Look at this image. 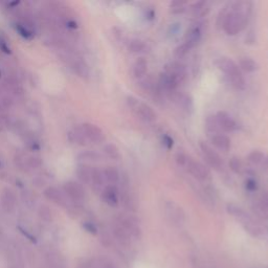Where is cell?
<instances>
[{"label": "cell", "instance_id": "6da1fadb", "mask_svg": "<svg viewBox=\"0 0 268 268\" xmlns=\"http://www.w3.org/2000/svg\"><path fill=\"white\" fill-rule=\"evenodd\" d=\"M249 2H237L225 7L219 15L218 22L228 36H235L244 30L251 14Z\"/></svg>", "mask_w": 268, "mask_h": 268}, {"label": "cell", "instance_id": "7a4b0ae2", "mask_svg": "<svg viewBox=\"0 0 268 268\" xmlns=\"http://www.w3.org/2000/svg\"><path fill=\"white\" fill-rule=\"evenodd\" d=\"M226 211L229 215L237 219L242 224L243 228H244L250 236L254 238H261L264 236L263 228L253 220L252 217L246 211L240 208V206L234 203H228L226 205Z\"/></svg>", "mask_w": 268, "mask_h": 268}, {"label": "cell", "instance_id": "3957f363", "mask_svg": "<svg viewBox=\"0 0 268 268\" xmlns=\"http://www.w3.org/2000/svg\"><path fill=\"white\" fill-rule=\"evenodd\" d=\"M216 65L227 77L230 84L233 85L236 89L243 90L245 88V79L242 75V71L239 65L235 61L227 57H221L216 61Z\"/></svg>", "mask_w": 268, "mask_h": 268}, {"label": "cell", "instance_id": "277c9868", "mask_svg": "<svg viewBox=\"0 0 268 268\" xmlns=\"http://www.w3.org/2000/svg\"><path fill=\"white\" fill-rule=\"evenodd\" d=\"M127 105L131 110L136 113V115L141 120L145 121V123H154L157 118V114L153 110V108L150 107L148 104L141 102L137 97L128 96Z\"/></svg>", "mask_w": 268, "mask_h": 268}, {"label": "cell", "instance_id": "5b68a950", "mask_svg": "<svg viewBox=\"0 0 268 268\" xmlns=\"http://www.w3.org/2000/svg\"><path fill=\"white\" fill-rule=\"evenodd\" d=\"M182 169L187 170V172L189 174H191L194 178H196L199 181L208 182L212 179V174L210 172V170L200 162L194 160V158L191 157L190 155L187 156L185 165L182 167Z\"/></svg>", "mask_w": 268, "mask_h": 268}, {"label": "cell", "instance_id": "8992f818", "mask_svg": "<svg viewBox=\"0 0 268 268\" xmlns=\"http://www.w3.org/2000/svg\"><path fill=\"white\" fill-rule=\"evenodd\" d=\"M114 223L117 224L125 233L131 238V240L136 241L142 238V229L138 221L133 217L118 215L114 219Z\"/></svg>", "mask_w": 268, "mask_h": 268}, {"label": "cell", "instance_id": "52a82bcc", "mask_svg": "<svg viewBox=\"0 0 268 268\" xmlns=\"http://www.w3.org/2000/svg\"><path fill=\"white\" fill-rule=\"evenodd\" d=\"M165 213L169 221L176 226H182L186 222V214L180 206L174 201L165 202Z\"/></svg>", "mask_w": 268, "mask_h": 268}, {"label": "cell", "instance_id": "ba28073f", "mask_svg": "<svg viewBox=\"0 0 268 268\" xmlns=\"http://www.w3.org/2000/svg\"><path fill=\"white\" fill-rule=\"evenodd\" d=\"M63 193L65 196H67L72 202L80 203L84 201L86 192H85L84 187L77 181L69 180L63 185Z\"/></svg>", "mask_w": 268, "mask_h": 268}, {"label": "cell", "instance_id": "9c48e42d", "mask_svg": "<svg viewBox=\"0 0 268 268\" xmlns=\"http://www.w3.org/2000/svg\"><path fill=\"white\" fill-rule=\"evenodd\" d=\"M199 147H200V150L202 152L204 160L212 168L217 170V171H220L221 169H223V161H222L221 156L219 155L209 144H206L204 142H200Z\"/></svg>", "mask_w": 268, "mask_h": 268}, {"label": "cell", "instance_id": "30bf717a", "mask_svg": "<svg viewBox=\"0 0 268 268\" xmlns=\"http://www.w3.org/2000/svg\"><path fill=\"white\" fill-rule=\"evenodd\" d=\"M81 128L88 142L93 144H101L102 142H104L105 136L100 127H97L94 124L84 123L83 125H81Z\"/></svg>", "mask_w": 268, "mask_h": 268}, {"label": "cell", "instance_id": "8fae6325", "mask_svg": "<svg viewBox=\"0 0 268 268\" xmlns=\"http://www.w3.org/2000/svg\"><path fill=\"white\" fill-rule=\"evenodd\" d=\"M165 72H167L168 75L173 77L180 85L184 83L187 79L188 71L187 67L180 63V62H171L165 67Z\"/></svg>", "mask_w": 268, "mask_h": 268}, {"label": "cell", "instance_id": "7c38bea8", "mask_svg": "<svg viewBox=\"0 0 268 268\" xmlns=\"http://www.w3.org/2000/svg\"><path fill=\"white\" fill-rule=\"evenodd\" d=\"M217 123L219 125V128H220L221 132H226L230 133L237 130L238 125L236 123V120L231 117L227 112L225 111H219L216 115Z\"/></svg>", "mask_w": 268, "mask_h": 268}, {"label": "cell", "instance_id": "4fadbf2b", "mask_svg": "<svg viewBox=\"0 0 268 268\" xmlns=\"http://www.w3.org/2000/svg\"><path fill=\"white\" fill-rule=\"evenodd\" d=\"M101 197L106 204L115 208L119 203V191L116 186L107 185L101 192Z\"/></svg>", "mask_w": 268, "mask_h": 268}, {"label": "cell", "instance_id": "5bb4252c", "mask_svg": "<svg viewBox=\"0 0 268 268\" xmlns=\"http://www.w3.org/2000/svg\"><path fill=\"white\" fill-rule=\"evenodd\" d=\"M43 195L45 196L46 199L53 201L54 203L61 205V206H65L67 203L66 196L65 194L61 192L59 189L55 187H48L44 190Z\"/></svg>", "mask_w": 268, "mask_h": 268}, {"label": "cell", "instance_id": "9a60e30c", "mask_svg": "<svg viewBox=\"0 0 268 268\" xmlns=\"http://www.w3.org/2000/svg\"><path fill=\"white\" fill-rule=\"evenodd\" d=\"M2 206L5 212L7 213H12L15 210L16 205V197L14 192L9 188H6L3 193H2Z\"/></svg>", "mask_w": 268, "mask_h": 268}, {"label": "cell", "instance_id": "2e32d148", "mask_svg": "<svg viewBox=\"0 0 268 268\" xmlns=\"http://www.w3.org/2000/svg\"><path fill=\"white\" fill-rule=\"evenodd\" d=\"M201 36H202V28L199 26V24H196V26L192 27L188 31V33L186 35L185 43H187L192 50L193 47H195L199 43V41L201 39Z\"/></svg>", "mask_w": 268, "mask_h": 268}, {"label": "cell", "instance_id": "e0dca14e", "mask_svg": "<svg viewBox=\"0 0 268 268\" xmlns=\"http://www.w3.org/2000/svg\"><path fill=\"white\" fill-rule=\"evenodd\" d=\"M211 142L217 149L221 150V151L227 152L230 149V146H231L230 140L223 133L214 134V136L211 137Z\"/></svg>", "mask_w": 268, "mask_h": 268}, {"label": "cell", "instance_id": "ac0fdd59", "mask_svg": "<svg viewBox=\"0 0 268 268\" xmlns=\"http://www.w3.org/2000/svg\"><path fill=\"white\" fill-rule=\"evenodd\" d=\"M148 71V61L145 58H139L133 64L132 72L134 78L143 79Z\"/></svg>", "mask_w": 268, "mask_h": 268}, {"label": "cell", "instance_id": "d6986e66", "mask_svg": "<svg viewBox=\"0 0 268 268\" xmlns=\"http://www.w3.org/2000/svg\"><path fill=\"white\" fill-rule=\"evenodd\" d=\"M92 170L93 168L89 167L86 164H81L77 169V175L78 178L81 180L82 184L90 185L91 178H92Z\"/></svg>", "mask_w": 268, "mask_h": 268}, {"label": "cell", "instance_id": "ffe728a7", "mask_svg": "<svg viewBox=\"0 0 268 268\" xmlns=\"http://www.w3.org/2000/svg\"><path fill=\"white\" fill-rule=\"evenodd\" d=\"M105 184H106V181H105V178L103 175V171H101V170H99V169L93 168L90 185L93 187L94 191H96V192L101 191L102 192L103 189L106 187Z\"/></svg>", "mask_w": 268, "mask_h": 268}, {"label": "cell", "instance_id": "44dd1931", "mask_svg": "<svg viewBox=\"0 0 268 268\" xmlns=\"http://www.w3.org/2000/svg\"><path fill=\"white\" fill-rule=\"evenodd\" d=\"M175 102L179 105V107H181L182 109H184L185 111L189 112V111H192L193 109V100L192 97L188 94H185V93H175L173 95Z\"/></svg>", "mask_w": 268, "mask_h": 268}, {"label": "cell", "instance_id": "7402d4cb", "mask_svg": "<svg viewBox=\"0 0 268 268\" xmlns=\"http://www.w3.org/2000/svg\"><path fill=\"white\" fill-rule=\"evenodd\" d=\"M103 175H104L106 184L115 186L119 181V173L113 167H107L105 170H103Z\"/></svg>", "mask_w": 268, "mask_h": 268}, {"label": "cell", "instance_id": "603a6c76", "mask_svg": "<svg viewBox=\"0 0 268 268\" xmlns=\"http://www.w3.org/2000/svg\"><path fill=\"white\" fill-rule=\"evenodd\" d=\"M112 233H113L115 239L120 243L121 245L128 246V245L131 244V242H132L131 238L114 222H113V225H112Z\"/></svg>", "mask_w": 268, "mask_h": 268}, {"label": "cell", "instance_id": "cb8c5ba5", "mask_svg": "<svg viewBox=\"0 0 268 268\" xmlns=\"http://www.w3.org/2000/svg\"><path fill=\"white\" fill-rule=\"evenodd\" d=\"M68 138H69V141L71 143H75V144H77L79 146H86L87 143H88L86 137H85V134L83 133V130H82L81 126L76 128L74 131L69 132Z\"/></svg>", "mask_w": 268, "mask_h": 268}, {"label": "cell", "instance_id": "d4e9b609", "mask_svg": "<svg viewBox=\"0 0 268 268\" xmlns=\"http://www.w3.org/2000/svg\"><path fill=\"white\" fill-rule=\"evenodd\" d=\"M190 9H191L192 14L196 17H203L204 15L208 14V12L210 10L208 4H206L205 2L195 3L190 7Z\"/></svg>", "mask_w": 268, "mask_h": 268}, {"label": "cell", "instance_id": "484cf974", "mask_svg": "<svg viewBox=\"0 0 268 268\" xmlns=\"http://www.w3.org/2000/svg\"><path fill=\"white\" fill-rule=\"evenodd\" d=\"M15 30H16V32H18V34L21 36L22 38L27 39V40H32L34 38V36H35V34L29 28V26L27 23L16 22L15 23Z\"/></svg>", "mask_w": 268, "mask_h": 268}, {"label": "cell", "instance_id": "4316f807", "mask_svg": "<svg viewBox=\"0 0 268 268\" xmlns=\"http://www.w3.org/2000/svg\"><path fill=\"white\" fill-rule=\"evenodd\" d=\"M147 44L140 39H132L128 42V50L134 54H141L147 51Z\"/></svg>", "mask_w": 268, "mask_h": 268}, {"label": "cell", "instance_id": "83f0119b", "mask_svg": "<svg viewBox=\"0 0 268 268\" xmlns=\"http://www.w3.org/2000/svg\"><path fill=\"white\" fill-rule=\"evenodd\" d=\"M239 67H240V69L244 70L246 72H253V71H255L258 69V64L251 58L245 57V58H241L240 59Z\"/></svg>", "mask_w": 268, "mask_h": 268}, {"label": "cell", "instance_id": "f1b7e54d", "mask_svg": "<svg viewBox=\"0 0 268 268\" xmlns=\"http://www.w3.org/2000/svg\"><path fill=\"white\" fill-rule=\"evenodd\" d=\"M264 158H265V154L262 151H259V150L251 151L247 156L248 162L253 166L262 165L263 162H264Z\"/></svg>", "mask_w": 268, "mask_h": 268}, {"label": "cell", "instance_id": "f546056e", "mask_svg": "<svg viewBox=\"0 0 268 268\" xmlns=\"http://www.w3.org/2000/svg\"><path fill=\"white\" fill-rule=\"evenodd\" d=\"M104 153L107 155V157H109L110 160H113V161H117V160H119V157H120L118 148L113 144L105 145Z\"/></svg>", "mask_w": 268, "mask_h": 268}, {"label": "cell", "instance_id": "4dcf8cb0", "mask_svg": "<svg viewBox=\"0 0 268 268\" xmlns=\"http://www.w3.org/2000/svg\"><path fill=\"white\" fill-rule=\"evenodd\" d=\"M205 125H206V129H208V131L212 134V136H214V134L221 133V130H220V128H219V125L217 123V119H216L215 115H211L206 118Z\"/></svg>", "mask_w": 268, "mask_h": 268}, {"label": "cell", "instance_id": "1f68e13d", "mask_svg": "<svg viewBox=\"0 0 268 268\" xmlns=\"http://www.w3.org/2000/svg\"><path fill=\"white\" fill-rule=\"evenodd\" d=\"M101 155L97 154L95 152H84L79 155V160L84 162V163H95V162H100L101 161Z\"/></svg>", "mask_w": 268, "mask_h": 268}, {"label": "cell", "instance_id": "d6a6232c", "mask_svg": "<svg viewBox=\"0 0 268 268\" xmlns=\"http://www.w3.org/2000/svg\"><path fill=\"white\" fill-rule=\"evenodd\" d=\"M38 215L42 219V220H44L46 222H50L53 220V213L47 205H41L40 206L39 211H38Z\"/></svg>", "mask_w": 268, "mask_h": 268}, {"label": "cell", "instance_id": "836d02e7", "mask_svg": "<svg viewBox=\"0 0 268 268\" xmlns=\"http://www.w3.org/2000/svg\"><path fill=\"white\" fill-rule=\"evenodd\" d=\"M229 168L236 174H241L243 171V165L238 157H231L229 161Z\"/></svg>", "mask_w": 268, "mask_h": 268}, {"label": "cell", "instance_id": "e575fe53", "mask_svg": "<svg viewBox=\"0 0 268 268\" xmlns=\"http://www.w3.org/2000/svg\"><path fill=\"white\" fill-rule=\"evenodd\" d=\"M75 70L77 71V74L80 76V77H88L89 75V70H88V67L87 65L85 64L83 61H78V62L75 64Z\"/></svg>", "mask_w": 268, "mask_h": 268}, {"label": "cell", "instance_id": "d590c367", "mask_svg": "<svg viewBox=\"0 0 268 268\" xmlns=\"http://www.w3.org/2000/svg\"><path fill=\"white\" fill-rule=\"evenodd\" d=\"M191 51L190 46L187 44V43H182L180 45H178L176 48H175V52H174V55L176 58H184L185 56L188 55V53Z\"/></svg>", "mask_w": 268, "mask_h": 268}, {"label": "cell", "instance_id": "8d00e7d4", "mask_svg": "<svg viewBox=\"0 0 268 268\" xmlns=\"http://www.w3.org/2000/svg\"><path fill=\"white\" fill-rule=\"evenodd\" d=\"M42 165L41 158L38 156H30L27 158V168L28 169H37Z\"/></svg>", "mask_w": 268, "mask_h": 268}, {"label": "cell", "instance_id": "74e56055", "mask_svg": "<svg viewBox=\"0 0 268 268\" xmlns=\"http://www.w3.org/2000/svg\"><path fill=\"white\" fill-rule=\"evenodd\" d=\"M93 265H94V268H116V266L111 261H109L104 258H100V259L95 260L93 262Z\"/></svg>", "mask_w": 268, "mask_h": 268}, {"label": "cell", "instance_id": "f35d334b", "mask_svg": "<svg viewBox=\"0 0 268 268\" xmlns=\"http://www.w3.org/2000/svg\"><path fill=\"white\" fill-rule=\"evenodd\" d=\"M170 11L173 14H180L186 11V4L184 3H172L170 5Z\"/></svg>", "mask_w": 268, "mask_h": 268}, {"label": "cell", "instance_id": "ab89813d", "mask_svg": "<svg viewBox=\"0 0 268 268\" xmlns=\"http://www.w3.org/2000/svg\"><path fill=\"white\" fill-rule=\"evenodd\" d=\"M162 143L168 150L173 148L174 141H173V139L171 137L168 136V134H164V136L162 137Z\"/></svg>", "mask_w": 268, "mask_h": 268}, {"label": "cell", "instance_id": "60d3db41", "mask_svg": "<svg viewBox=\"0 0 268 268\" xmlns=\"http://www.w3.org/2000/svg\"><path fill=\"white\" fill-rule=\"evenodd\" d=\"M245 189L249 192H255L258 190V184L253 178H247L245 181Z\"/></svg>", "mask_w": 268, "mask_h": 268}, {"label": "cell", "instance_id": "b9f144b4", "mask_svg": "<svg viewBox=\"0 0 268 268\" xmlns=\"http://www.w3.org/2000/svg\"><path fill=\"white\" fill-rule=\"evenodd\" d=\"M83 226H84V228L86 229L87 231H89L90 234L95 235V234L97 233V229H96L95 225H94L93 223H91V222H85V223L83 224Z\"/></svg>", "mask_w": 268, "mask_h": 268}, {"label": "cell", "instance_id": "7bdbcfd3", "mask_svg": "<svg viewBox=\"0 0 268 268\" xmlns=\"http://www.w3.org/2000/svg\"><path fill=\"white\" fill-rule=\"evenodd\" d=\"M66 26L68 27V28H70V29H74V30H76V29H78V22L76 21V20H74V19H68L67 21H66Z\"/></svg>", "mask_w": 268, "mask_h": 268}, {"label": "cell", "instance_id": "ee69618b", "mask_svg": "<svg viewBox=\"0 0 268 268\" xmlns=\"http://www.w3.org/2000/svg\"><path fill=\"white\" fill-rule=\"evenodd\" d=\"M191 264H192V268H203L202 265L200 264L199 260L197 258H194L192 257L191 259Z\"/></svg>", "mask_w": 268, "mask_h": 268}, {"label": "cell", "instance_id": "f6af8a7d", "mask_svg": "<svg viewBox=\"0 0 268 268\" xmlns=\"http://www.w3.org/2000/svg\"><path fill=\"white\" fill-rule=\"evenodd\" d=\"M0 48H2L6 54H11V48L7 46V44L4 41H0Z\"/></svg>", "mask_w": 268, "mask_h": 268}, {"label": "cell", "instance_id": "bcb514c9", "mask_svg": "<svg viewBox=\"0 0 268 268\" xmlns=\"http://www.w3.org/2000/svg\"><path fill=\"white\" fill-rule=\"evenodd\" d=\"M262 166H263L265 171L268 173V155H265V158H264V162H263Z\"/></svg>", "mask_w": 268, "mask_h": 268}, {"label": "cell", "instance_id": "7dc6e473", "mask_svg": "<svg viewBox=\"0 0 268 268\" xmlns=\"http://www.w3.org/2000/svg\"><path fill=\"white\" fill-rule=\"evenodd\" d=\"M3 130V127H2V121H0V131Z\"/></svg>", "mask_w": 268, "mask_h": 268}, {"label": "cell", "instance_id": "c3c4849f", "mask_svg": "<svg viewBox=\"0 0 268 268\" xmlns=\"http://www.w3.org/2000/svg\"><path fill=\"white\" fill-rule=\"evenodd\" d=\"M264 268H268V267H264Z\"/></svg>", "mask_w": 268, "mask_h": 268}]
</instances>
